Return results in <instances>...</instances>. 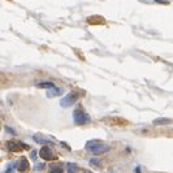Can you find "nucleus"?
Masks as SVG:
<instances>
[{"mask_svg": "<svg viewBox=\"0 0 173 173\" xmlns=\"http://www.w3.org/2000/svg\"><path fill=\"white\" fill-rule=\"evenodd\" d=\"M22 148H28V146L22 142H18V140H9L8 142V150L12 152H18V151H22Z\"/></svg>", "mask_w": 173, "mask_h": 173, "instance_id": "nucleus-4", "label": "nucleus"}, {"mask_svg": "<svg viewBox=\"0 0 173 173\" xmlns=\"http://www.w3.org/2000/svg\"><path fill=\"white\" fill-rule=\"evenodd\" d=\"M38 87H40V89H48V90H51L53 87H56L55 83L53 82H50V81H43V82H39V83H37Z\"/></svg>", "mask_w": 173, "mask_h": 173, "instance_id": "nucleus-8", "label": "nucleus"}, {"mask_svg": "<svg viewBox=\"0 0 173 173\" xmlns=\"http://www.w3.org/2000/svg\"><path fill=\"white\" fill-rule=\"evenodd\" d=\"M67 172L68 173H75L78 172V165L75 163H68L67 164Z\"/></svg>", "mask_w": 173, "mask_h": 173, "instance_id": "nucleus-10", "label": "nucleus"}, {"mask_svg": "<svg viewBox=\"0 0 173 173\" xmlns=\"http://www.w3.org/2000/svg\"><path fill=\"white\" fill-rule=\"evenodd\" d=\"M33 139L35 140L37 143H50V142H52V139L50 138V137H46V136H43V134H34V137H33Z\"/></svg>", "mask_w": 173, "mask_h": 173, "instance_id": "nucleus-7", "label": "nucleus"}, {"mask_svg": "<svg viewBox=\"0 0 173 173\" xmlns=\"http://www.w3.org/2000/svg\"><path fill=\"white\" fill-rule=\"evenodd\" d=\"M73 120L75 125H86V124L91 122V117L85 112L82 107H78L73 112Z\"/></svg>", "mask_w": 173, "mask_h": 173, "instance_id": "nucleus-2", "label": "nucleus"}, {"mask_svg": "<svg viewBox=\"0 0 173 173\" xmlns=\"http://www.w3.org/2000/svg\"><path fill=\"white\" fill-rule=\"evenodd\" d=\"M61 94H63V89H60V87H53V89L47 91V96H48V98L57 96V95H61Z\"/></svg>", "mask_w": 173, "mask_h": 173, "instance_id": "nucleus-9", "label": "nucleus"}, {"mask_svg": "<svg viewBox=\"0 0 173 173\" xmlns=\"http://www.w3.org/2000/svg\"><path fill=\"white\" fill-rule=\"evenodd\" d=\"M16 168H17L18 172H25L26 169H28L29 168V163H28V160H26V158H21L17 161V164H16Z\"/></svg>", "mask_w": 173, "mask_h": 173, "instance_id": "nucleus-6", "label": "nucleus"}, {"mask_svg": "<svg viewBox=\"0 0 173 173\" xmlns=\"http://www.w3.org/2000/svg\"><path fill=\"white\" fill-rule=\"evenodd\" d=\"M39 156H40L42 159H44V160H51V159H53V152H52V150H51L50 147L44 146V147L40 148Z\"/></svg>", "mask_w": 173, "mask_h": 173, "instance_id": "nucleus-5", "label": "nucleus"}, {"mask_svg": "<svg viewBox=\"0 0 173 173\" xmlns=\"http://www.w3.org/2000/svg\"><path fill=\"white\" fill-rule=\"evenodd\" d=\"M90 164H91V165H95V167H98V165H100V163H99V160H98V159H95V158H93V159H90Z\"/></svg>", "mask_w": 173, "mask_h": 173, "instance_id": "nucleus-13", "label": "nucleus"}, {"mask_svg": "<svg viewBox=\"0 0 173 173\" xmlns=\"http://www.w3.org/2000/svg\"><path fill=\"white\" fill-rule=\"evenodd\" d=\"M78 99V96L75 93H69L68 95H65L64 98L60 100V106L64 107V108H67V107H70L72 104H74L75 102H77Z\"/></svg>", "mask_w": 173, "mask_h": 173, "instance_id": "nucleus-3", "label": "nucleus"}, {"mask_svg": "<svg viewBox=\"0 0 173 173\" xmlns=\"http://www.w3.org/2000/svg\"><path fill=\"white\" fill-rule=\"evenodd\" d=\"M43 168H44V164H43V163H40V164L38 163V164L35 165V169H37V171H39V169H43Z\"/></svg>", "mask_w": 173, "mask_h": 173, "instance_id": "nucleus-14", "label": "nucleus"}, {"mask_svg": "<svg viewBox=\"0 0 173 173\" xmlns=\"http://www.w3.org/2000/svg\"><path fill=\"white\" fill-rule=\"evenodd\" d=\"M50 173H63V167L61 165H52Z\"/></svg>", "mask_w": 173, "mask_h": 173, "instance_id": "nucleus-11", "label": "nucleus"}, {"mask_svg": "<svg viewBox=\"0 0 173 173\" xmlns=\"http://www.w3.org/2000/svg\"><path fill=\"white\" fill-rule=\"evenodd\" d=\"M86 150L94 155H99V154H104L107 151H110L111 146L102 142V140H98V139H91L86 143Z\"/></svg>", "mask_w": 173, "mask_h": 173, "instance_id": "nucleus-1", "label": "nucleus"}, {"mask_svg": "<svg viewBox=\"0 0 173 173\" xmlns=\"http://www.w3.org/2000/svg\"><path fill=\"white\" fill-rule=\"evenodd\" d=\"M169 122H172V121L168 120V118H158V120L154 121L155 125H163V124H169Z\"/></svg>", "mask_w": 173, "mask_h": 173, "instance_id": "nucleus-12", "label": "nucleus"}]
</instances>
